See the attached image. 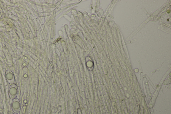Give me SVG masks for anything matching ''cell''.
<instances>
[{"label": "cell", "mask_w": 171, "mask_h": 114, "mask_svg": "<svg viewBox=\"0 0 171 114\" xmlns=\"http://www.w3.org/2000/svg\"><path fill=\"white\" fill-rule=\"evenodd\" d=\"M12 107L13 112L15 113L18 114L20 113L21 109V104L20 100L16 98L13 99Z\"/></svg>", "instance_id": "2"}, {"label": "cell", "mask_w": 171, "mask_h": 114, "mask_svg": "<svg viewBox=\"0 0 171 114\" xmlns=\"http://www.w3.org/2000/svg\"><path fill=\"white\" fill-rule=\"evenodd\" d=\"M13 114H17V113H13Z\"/></svg>", "instance_id": "5"}, {"label": "cell", "mask_w": 171, "mask_h": 114, "mask_svg": "<svg viewBox=\"0 0 171 114\" xmlns=\"http://www.w3.org/2000/svg\"><path fill=\"white\" fill-rule=\"evenodd\" d=\"M0 114H4V111L1 108H0Z\"/></svg>", "instance_id": "4"}, {"label": "cell", "mask_w": 171, "mask_h": 114, "mask_svg": "<svg viewBox=\"0 0 171 114\" xmlns=\"http://www.w3.org/2000/svg\"><path fill=\"white\" fill-rule=\"evenodd\" d=\"M5 78L8 83L10 84H14L15 78L13 72L10 70H7L5 72Z\"/></svg>", "instance_id": "3"}, {"label": "cell", "mask_w": 171, "mask_h": 114, "mask_svg": "<svg viewBox=\"0 0 171 114\" xmlns=\"http://www.w3.org/2000/svg\"><path fill=\"white\" fill-rule=\"evenodd\" d=\"M18 88L16 85L14 84L11 85L9 89V94L11 99L16 98L18 94Z\"/></svg>", "instance_id": "1"}]
</instances>
